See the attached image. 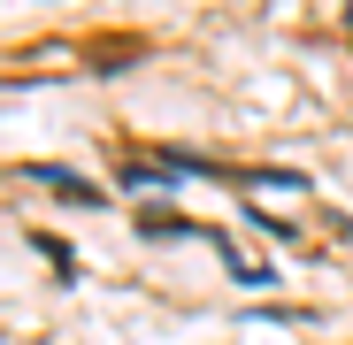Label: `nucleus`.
<instances>
[{
  "label": "nucleus",
  "instance_id": "nucleus-1",
  "mask_svg": "<svg viewBox=\"0 0 353 345\" xmlns=\"http://www.w3.org/2000/svg\"><path fill=\"white\" fill-rule=\"evenodd\" d=\"M345 16H353V0H345Z\"/></svg>",
  "mask_w": 353,
  "mask_h": 345
}]
</instances>
